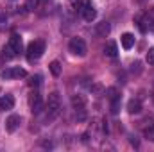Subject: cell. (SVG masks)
<instances>
[{
  "instance_id": "cell-1",
  "label": "cell",
  "mask_w": 154,
  "mask_h": 152,
  "mask_svg": "<svg viewBox=\"0 0 154 152\" xmlns=\"http://www.w3.org/2000/svg\"><path fill=\"white\" fill-rule=\"evenodd\" d=\"M45 111H47V122H52V120H56L59 116V113H61V99H59L57 91H52L48 95Z\"/></svg>"
},
{
  "instance_id": "cell-2",
  "label": "cell",
  "mask_w": 154,
  "mask_h": 152,
  "mask_svg": "<svg viewBox=\"0 0 154 152\" xmlns=\"http://www.w3.org/2000/svg\"><path fill=\"white\" fill-rule=\"evenodd\" d=\"M45 52V41L43 39H36V41H31L27 45V59L32 63V61H38L39 57L43 56Z\"/></svg>"
},
{
  "instance_id": "cell-3",
  "label": "cell",
  "mask_w": 154,
  "mask_h": 152,
  "mask_svg": "<svg viewBox=\"0 0 154 152\" xmlns=\"http://www.w3.org/2000/svg\"><path fill=\"white\" fill-rule=\"evenodd\" d=\"M68 48H70V52H72L74 56H79V57H84L86 52H88L86 43H84L82 38H72L70 43H68Z\"/></svg>"
},
{
  "instance_id": "cell-4",
  "label": "cell",
  "mask_w": 154,
  "mask_h": 152,
  "mask_svg": "<svg viewBox=\"0 0 154 152\" xmlns=\"http://www.w3.org/2000/svg\"><path fill=\"white\" fill-rule=\"evenodd\" d=\"M25 75H27V72L23 68H20V66H11V68L0 72L2 79H22V77H25Z\"/></svg>"
},
{
  "instance_id": "cell-5",
  "label": "cell",
  "mask_w": 154,
  "mask_h": 152,
  "mask_svg": "<svg viewBox=\"0 0 154 152\" xmlns=\"http://www.w3.org/2000/svg\"><path fill=\"white\" fill-rule=\"evenodd\" d=\"M29 106H31V111L34 114L41 113V109L45 108L43 106V99H41V95H39L38 91H34V93L29 95Z\"/></svg>"
},
{
  "instance_id": "cell-6",
  "label": "cell",
  "mask_w": 154,
  "mask_h": 152,
  "mask_svg": "<svg viewBox=\"0 0 154 152\" xmlns=\"http://www.w3.org/2000/svg\"><path fill=\"white\" fill-rule=\"evenodd\" d=\"M81 14H82V18H84L86 22H93V20L97 18V11L93 9V5H91L88 0H84V2H82V9H81Z\"/></svg>"
},
{
  "instance_id": "cell-7",
  "label": "cell",
  "mask_w": 154,
  "mask_h": 152,
  "mask_svg": "<svg viewBox=\"0 0 154 152\" xmlns=\"http://www.w3.org/2000/svg\"><path fill=\"white\" fill-rule=\"evenodd\" d=\"M9 48L14 52V56H18L20 52H22V48H23V41H22V36L20 34H13L11 38H9Z\"/></svg>"
},
{
  "instance_id": "cell-8",
  "label": "cell",
  "mask_w": 154,
  "mask_h": 152,
  "mask_svg": "<svg viewBox=\"0 0 154 152\" xmlns=\"http://www.w3.org/2000/svg\"><path fill=\"white\" fill-rule=\"evenodd\" d=\"M20 122H22V118H20L18 114H11V116L5 120V131H7V132H14V131L20 127Z\"/></svg>"
},
{
  "instance_id": "cell-9",
  "label": "cell",
  "mask_w": 154,
  "mask_h": 152,
  "mask_svg": "<svg viewBox=\"0 0 154 152\" xmlns=\"http://www.w3.org/2000/svg\"><path fill=\"white\" fill-rule=\"evenodd\" d=\"M14 108V97L13 95H4L0 97V111H9Z\"/></svg>"
},
{
  "instance_id": "cell-10",
  "label": "cell",
  "mask_w": 154,
  "mask_h": 152,
  "mask_svg": "<svg viewBox=\"0 0 154 152\" xmlns=\"http://www.w3.org/2000/svg\"><path fill=\"white\" fill-rule=\"evenodd\" d=\"M109 32H111V25H109L108 22H100V23H97V25H95V34H97V36L106 38Z\"/></svg>"
},
{
  "instance_id": "cell-11",
  "label": "cell",
  "mask_w": 154,
  "mask_h": 152,
  "mask_svg": "<svg viewBox=\"0 0 154 152\" xmlns=\"http://www.w3.org/2000/svg\"><path fill=\"white\" fill-rule=\"evenodd\" d=\"M127 111L131 114H138L142 111V102H140L138 99H131V100L127 102Z\"/></svg>"
},
{
  "instance_id": "cell-12",
  "label": "cell",
  "mask_w": 154,
  "mask_h": 152,
  "mask_svg": "<svg viewBox=\"0 0 154 152\" xmlns=\"http://www.w3.org/2000/svg\"><path fill=\"white\" fill-rule=\"evenodd\" d=\"M120 41H122V47H124L125 50H129V48H133V47H134V36H133V34H129V32L122 34Z\"/></svg>"
},
{
  "instance_id": "cell-13",
  "label": "cell",
  "mask_w": 154,
  "mask_h": 152,
  "mask_svg": "<svg viewBox=\"0 0 154 152\" xmlns=\"http://www.w3.org/2000/svg\"><path fill=\"white\" fill-rule=\"evenodd\" d=\"M104 54H106L108 57H111V59H115L116 56H118V47H116L115 41H109V43L106 45V48H104Z\"/></svg>"
},
{
  "instance_id": "cell-14",
  "label": "cell",
  "mask_w": 154,
  "mask_h": 152,
  "mask_svg": "<svg viewBox=\"0 0 154 152\" xmlns=\"http://www.w3.org/2000/svg\"><path fill=\"white\" fill-rule=\"evenodd\" d=\"M109 100H111V113L118 114L120 113V104H122V95H116V97L109 99Z\"/></svg>"
},
{
  "instance_id": "cell-15",
  "label": "cell",
  "mask_w": 154,
  "mask_h": 152,
  "mask_svg": "<svg viewBox=\"0 0 154 152\" xmlns=\"http://www.w3.org/2000/svg\"><path fill=\"white\" fill-rule=\"evenodd\" d=\"M84 104H86L84 97H81V95H74V97H72V106H74V109H82Z\"/></svg>"
},
{
  "instance_id": "cell-16",
  "label": "cell",
  "mask_w": 154,
  "mask_h": 152,
  "mask_svg": "<svg viewBox=\"0 0 154 152\" xmlns=\"http://www.w3.org/2000/svg\"><path fill=\"white\" fill-rule=\"evenodd\" d=\"M149 125L143 129V134H145V138L147 140H151V141H154V122H147Z\"/></svg>"
},
{
  "instance_id": "cell-17",
  "label": "cell",
  "mask_w": 154,
  "mask_h": 152,
  "mask_svg": "<svg viewBox=\"0 0 154 152\" xmlns=\"http://www.w3.org/2000/svg\"><path fill=\"white\" fill-rule=\"evenodd\" d=\"M50 72H52L54 77H59L61 75V65H59L57 61H52V63H50Z\"/></svg>"
},
{
  "instance_id": "cell-18",
  "label": "cell",
  "mask_w": 154,
  "mask_h": 152,
  "mask_svg": "<svg viewBox=\"0 0 154 152\" xmlns=\"http://www.w3.org/2000/svg\"><path fill=\"white\" fill-rule=\"evenodd\" d=\"M39 84H41V75H32L31 77V81H29V86H31V88H38Z\"/></svg>"
},
{
  "instance_id": "cell-19",
  "label": "cell",
  "mask_w": 154,
  "mask_h": 152,
  "mask_svg": "<svg viewBox=\"0 0 154 152\" xmlns=\"http://www.w3.org/2000/svg\"><path fill=\"white\" fill-rule=\"evenodd\" d=\"M145 61H147L149 65H154V48H149V52H147V56H145Z\"/></svg>"
},
{
  "instance_id": "cell-20",
  "label": "cell",
  "mask_w": 154,
  "mask_h": 152,
  "mask_svg": "<svg viewBox=\"0 0 154 152\" xmlns=\"http://www.w3.org/2000/svg\"><path fill=\"white\" fill-rule=\"evenodd\" d=\"M5 27H7V16L0 14V31H5Z\"/></svg>"
},
{
  "instance_id": "cell-21",
  "label": "cell",
  "mask_w": 154,
  "mask_h": 152,
  "mask_svg": "<svg viewBox=\"0 0 154 152\" xmlns=\"http://www.w3.org/2000/svg\"><path fill=\"white\" fill-rule=\"evenodd\" d=\"M38 4H39V0H27V9L32 11V9H36Z\"/></svg>"
},
{
  "instance_id": "cell-22",
  "label": "cell",
  "mask_w": 154,
  "mask_h": 152,
  "mask_svg": "<svg viewBox=\"0 0 154 152\" xmlns=\"http://www.w3.org/2000/svg\"><path fill=\"white\" fill-rule=\"evenodd\" d=\"M138 2H143V0H138Z\"/></svg>"
},
{
  "instance_id": "cell-23",
  "label": "cell",
  "mask_w": 154,
  "mask_h": 152,
  "mask_svg": "<svg viewBox=\"0 0 154 152\" xmlns=\"http://www.w3.org/2000/svg\"><path fill=\"white\" fill-rule=\"evenodd\" d=\"M152 99H154V95H152Z\"/></svg>"
}]
</instances>
